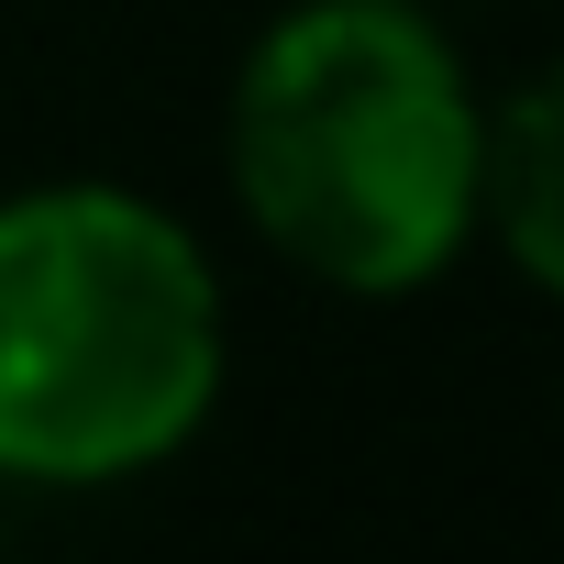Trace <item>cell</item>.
Masks as SVG:
<instances>
[{
	"instance_id": "obj_1",
	"label": "cell",
	"mask_w": 564,
	"mask_h": 564,
	"mask_svg": "<svg viewBox=\"0 0 564 564\" xmlns=\"http://www.w3.org/2000/svg\"><path fill=\"white\" fill-rule=\"evenodd\" d=\"M221 177L289 276L333 300H410L476 243L487 89L432 0H289L232 67Z\"/></svg>"
},
{
	"instance_id": "obj_2",
	"label": "cell",
	"mask_w": 564,
	"mask_h": 564,
	"mask_svg": "<svg viewBox=\"0 0 564 564\" xmlns=\"http://www.w3.org/2000/svg\"><path fill=\"white\" fill-rule=\"evenodd\" d=\"M232 377L221 265L177 210L111 177L0 199V476L133 487L177 465Z\"/></svg>"
},
{
	"instance_id": "obj_3",
	"label": "cell",
	"mask_w": 564,
	"mask_h": 564,
	"mask_svg": "<svg viewBox=\"0 0 564 564\" xmlns=\"http://www.w3.org/2000/svg\"><path fill=\"white\" fill-rule=\"evenodd\" d=\"M476 243H498V254L531 276V289L564 311V56L531 67L509 100H487Z\"/></svg>"
},
{
	"instance_id": "obj_4",
	"label": "cell",
	"mask_w": 564,
	"mask_h": 564,
	"mask_svg": "<svg viewBox=\"0 0 564 564\" xmlns=\"http://www.w3.org/2000/svg\"><path fill=\"white\" fill-rule=\"evenodd\" d=\"M432 12H443V0H432Z\"/></svg>"
}]
</instances>
